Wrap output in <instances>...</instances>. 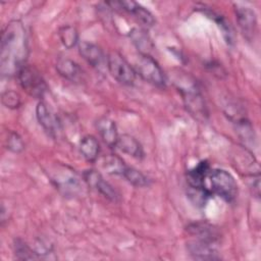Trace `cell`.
Segmentation results:
<instances>
[{
    "instance_id": "cell-5",
    "label": "cell",
    "mask_w": 261,
    "mask_h": 261,
    "mask_svg": "<svg viewBox=\"0 0 261 261\" xmlns=\"http://www.w3.org/2000/svg\"><path fill=\"white\" fill-rule=\"evenodd\" d=\"M106 67L113 79L124 86H132L136 81V70L121 54L111 51L107 55Z\"/></svg>"
},
{
    "instance_id": "cell-17",
    "label": "cell",
    "mask_w": 261,
    "mask_h": 261,
    "mask_svg": "<svg viewBox=\"0 0 261 261\" xmlns=\"http://www.w3.org/2000/svg\"><path fill=\"white\" fill-rule=\"evenodd\" d=\"M210 171L209 163L203 160L197 164L194 168L190 169L187 173L188 186L192 188H203L205 187V178Z\"/></svg>"
},
{
    "instance_id": "cell-2",
    "label": "cell",
    "mask_w": 261,
    "mask_h": 261,
    "mask_svg": "<svg viewBox=\"0 0 261 261\" xmlns=\"http://www.w3.org/2000/svg\"><path fill=\"white\" fill-rule=\"evenodd\" d=\"M211 193L217 195L226 202H233L238 196V184L234 177L226 170L215 168L208 173Z\"/></svg>"
},
{
    "instance_id": "cell-26",
    "label": "cell",
    "mask_w": 261,
    "mask_h": 261,
    "mask_svg": "<svg viewBox=\"0 0 261 261\" xmlns=\"http://www.w3.org/2000/svg\"><path fill=\"white\" fill-rule=\"evenodd\" d=\"M211 195H212L211 191L208 190L206 187H203V188L189 187V190H188V197L190 198L191 202L199 207L204 206Z\"/></svg>"
},
{
    "instance_id": "cell-24",
    "label": "cell",
    "mask_w": 261,
    "mask_h": 261,
    "mask_svg": "<svg viewBox=\"0 0 261 261\" xmlns=\"http://www.w3.org/2000/svg\"><path fill=\"white\" fill-rule=\"evenodd\" d=\"M13 250L15 257L19 260L39 259V255L23 240L15 239L13 242Z\"/></svg>"
},
{
    "instance_id": "cell-10",
    "label": "cell",
    "mask_w": 261,
    "mask_h": 261,
    "mask_svg": "<svg viewBox=\"0 0 261 261\" xmlns=\"http://www.w3.org/2000/svg\"><path fill=\"white\" fill-rule=\"evenodd\" d=\"M77 48H79L80 55L91 66L97 69H101L104 66H106L107 56L104 54L103 50L98 45L91 42L82 41L79 43Z\"/></svg>"
},
{
    "instance_id": "cell-15",
    "label": "cell",
    "mask_w": 261,
    "mask_h": 261,
    "mask_svg": "<svg viewBox=\"0 0 261 261\" xmlns=\"http://www.w3.org/2000/svg\"><path fill=\"white\" fill-rule=\"evenodd\" d=\"M60 171L61 173L59 175L54 174L52 176L53 182L64 194H74L80 188V182L76 174L71 169L67 170L66 168H63Z\"/></svg>"
},
{
    "instance_id": "cell-20",
    "label": "cell",
    "mask_w": 261,
    "mask_h": 261,
    "mask_svg": "<svg viewBox=\"0 0 261 261\" xmlns=\"http://www.w3.org/2000/svg\"><path fill=\"white\" fill-rule=\"evenodd\" d=\"M129 38L138 50H140V54H149L152 51L153 43L146 31L135 28L129 32Z\"/></svg>"
},
{
    "instance_id": "cell-4",
    "label": "cell",
    "mask_w": 261,
    "mask_h": 261,
    "mask_svg": "<svg viewBox=\"0 0 261 261\" xmlns=\"http://www.w3.org/2000/svg\"><path fill=\"white\" fill-rule=\"evenodd\" d=\"M20 87L34 98L44 97L48 87L41 73L33 66L24 64L16 73Z\"/></svg>"
},
{
    "instance_id": "cell-18",
    "label": "cell",
    "mask_w": 261,
    "mask_h": 261,
    "mask_svg": "<svg viewBox=\"0 0 261 261\" xmlns=\"http://www.w3.org/2000/svg\"><path fill=\"white\" fill-rule=\"evenodd\" d=\"M79 148L82 156L88 162H95L98 159L100 153V145L94 136L87 135L83 137L80 141Z\"/></svg>"
},
{
    "instance_id": "cell-9",
    "label": "cell",
    "mask_w": 261,
    "mask_h": 261,
    "mask_svg": "<svg viewBox=\"0 0 261 261\" xmlns=\"http://www.w3.org/2000/svg\"><path fill=\"white\" fill-rule=\"evenodd\" d=\"M217 242L195 239L188 244V250L191 256L198 260H218V250L216 247Z\"/></svg>"
},
{
    "instance_id": "cell-16",
    "label": "cell",
    "mask_w": 261,
    "mask_h": 261,
    "mask_svg": "<svg viewBox=\"0 0 261 261\" xmlns=\"http://www.w3.org/2000/svg\"><path fill=\"white\" fill-rule=\"evenodd\" d=\"M115 147L122 153H125L134 158L141 159L144 157V150L141 143L130 135H119Z\"/></svg>"
},
{
    "instance_id": "cell-27",
    "label": "cell",
    "mask_w": 261,
    "mask_h": 261,
    "mask_svg": "<svg viewBox=\"0 0 261 261\" xmlns=\"http://www.w3.org/2000/svg\"><path fill=\"white\" fill-rule=\"evenodd\" d=\"M1 102L6 108L16 109L21 105V97L13 90H6L1 94Z\"/></svg>"
},
{
    "instance_id": "cell-6",
    "label": "cell",
    "mask_w": 261,
    "mask_h": 261,
    "mask_svg": "<svg viewBox=\"0 0 261 261\" xmlns=\"http://www.w3.org/2000/svg\"><path fill=\"white\" fill-rule=\"evenodd\" d=\"M178 89L189 113L196 119L205 121L209 116V112L205 100L197 86L195 84H190L188 86H180Z\"/></svg>"
},
{
    "instance_id": "cell-1",
    "label": "cell",
    "mask_w": 261,
    "mask_h": 261,
    "mask_svg": "<svg viewBox=\"0 0 261 261\" xmlns=\"http://www.w3.org/2000/svg\"><path fill=\"white\" fill-rule=\"evenodd\" d=\"M0 64L3 75H13L25 64L29 54L28 37L20 20H11L2 32Z\"/></svg>"
},
{
    "instance_id": "cell-19",
    "label": "cell",
    "mask_w": 261,
    "mask_h": 261,
    "mask_svg": "<svg viewBox=\"0 0 261 261\" xmlns=\"http://www.w3.org/2000/svg\"><path fill=\"white\" fill-rule=\"evenodd\" d=\"M234 123H236V132L240 140L243 142L244 146H246V148L253 147L255 145L256 137H255L254 128L251 122L246 117H243L239 120H236Z\"/></svg>"
},
{
    "instance_id": "cell-22",
    "label": "cell",
    "mask_w": 261,
    "mask_h": 261,
    "mask_svg": "<svg viewBox=\"0 0 261 261\" xmlns=\"http://www.w3.org/2000/svg\"><path fill=\"white\" fill-rule=\"evenodd\" d=\"M205 14L210 17L211 19H213L215 21V23L217 24V27L220 29L221 33H222V36L224 38V40L226 41L227 44H232L233 43V31L230 27V24L226 21V19L219 15L218 13L210 10V9H205Z\"/></svg>"
},
{
    "instance_id": "cell-25",
    "label": "cell",
    "mask_w": 261,
    "mask_h": 261,
    "mask_svg": "<svg viewBox=\"0 0 261 261\" xmlns=\"http://www.w3.org/2000/svg\"><path fill=\"white\" fill-rule=\"evenodd\" d=\"M129 184H132L133 186L137 187V188H144L149 186L150 180L149 178L143 174L140 170L132 167V166H126L123 175H122Z\"/></svg>"
},
{
    "instance_id": "cell-7",
    "label": "cell",
    "mask_w": 261,
    "mask_h": 261,
    "mask_svg": "<svg viewBox=\"0 0 261 261\" xmlns=\"http://www.w3.org/2000/svg\"><path fill=\"white\" fill-rule=\"evenodd\" d=\"M233 7L236 18L243 36L248 41H252L257 31V15L254 9L241 4H234Z\"/></svg>"
},
{
    "instance_id": "cell-28",
    "label": "cell",
    "mask_w": 261,
    "mask_h": 261,
    "mask_svg": "<svg viewBox=\"0 0 261 261\" xmlns=\"http://www.w3.org/2000/svg\"><path fill=\"white\" fill-rule=\"evenodd\" d=\"M6 148L13 153H20L24 149V142L17 133L10 132L6 139Z\"/></svg>"
},
{
    "instance_id": "cell-3",
    "label": "cell",
    "mask_w": 261,
    "mask_h": 261,
    "mask_svg": "<svg viewBox=\"0 0 261 261\" xmlns=\"http://www.w3.org/2000/svg\"><path fill=\"white\" fill-rule=\"evenodd\" d=\"M135 70L144 81L164 88L166 85V76L159 63L150 54H140L135 62Z\"/></svg>"
},
{
    "instance_id": "cell-14",
    "label": "cell",
    "mask_w": 261,
    "mask_h": 261,
    "mask_svg": "<svg viewBox=\"0 0 261 261\" xmlns=\"http://www.w3.org/2000/svg\"><path fill=\"white\" fill-rule=\"evenodd\" d=\"M96 128L101 139L107 146L115 147L119 135L117 132L116 124L112 119L106 116L100 117L96 122Z\"/></svg>"
},
{
    "instance_id": "cell-12",
    "label": "cell",
    "mask_w": 261,
    "mask_h": 261,
    "mask_svg": "<svg viewBox=\"0 0 261 261\" xmlns=\"http://www.w3.org/2000/svg\"><path fill=\"white\" fill-rule=\"evenodd\" d=\"M117 5L127 13L134 15L143 25L150 28L155 24V17L146 7L135 1H118Z\"/></svg>"
},
{
    "instance_id": "cell-21",
    "label": "cell",
    "mask_w": 261,
    "mask_h": 261,
    "mask_svg": "<svg viewBox=\"0 0 261 261\" xmlns=\"http://www.w3.org/2000/svg\"><path fill=\"white\" fill-rule=\"evenodd\" d=\"M101 166L109 174L122 176L127 165L119 156L114 154H109L102 157Z\"/></svg>"
},
{
    "instance_id": "cell-23",
    "label": "cell",
    "mask_w": 261,
    "mask_h": 261,
    "mask_svg": "<svg viewBox=\"0 0 261 261\" xmlns=\"http://www.w3.org/2000/svg\"><path fill=\"white\" fill-rule=\"evenodd\" d=\"M58 36L61 44L66 49H71L79 43V33L73 25L67 24L61 27L58 30Z\"/></svg>"
},
{
    "instance_id": "cell-8",
    "label": "cell",
    "mask_w": 261,
    "mask_h": 261,
    "mask_svg": "<svg viewBox=\"0 0 261 261\" xmlns=\"http://www.w3.org/2000/svg\"><path fill=\"white\" fill-rule=\"evenodd\" d=\"M83 178L90 188L96 190L108 200L112 202H117L119 200V195L116 190L108 181H106L101 173L96 169L85 170L83 173Z\"/></svg>"
},
{
    "instance_id": "cell-11",
    "label": "cell",
    "mask_w": 261,
    "mask_h": 261,
    "mask_svg": "<svg viewBox=\"0 0 261 261\" xmlns=\"http://www.w3.org/2000/svg\"><path fill=\"white\" fill-rule=\"evenodd\" d=\"M36 116H37L38 122L43 127L45 133L49 137L55 138L57 135V132H58V122H57L56 117L51 112L50 108L48 107V105L45 102L40 101L37 104Z\"/></svg>"
},
{
    "instance_id": "cell-13",
    "label": "cell",
    "mask_w": 261,
    "mask_h": 261,
    "mask_svg": "<svg viewBox=\"0 0 261 261\" xmlns=\"http://www.w3.org/2000/svg\"><path fill=\"white\" fill-rule=\"evenodd\" d=\"M56 70L63 79L70 82H80L83 77V69L70 58L60 57L56 61Z\"/></svg>"
}]
</instances>
